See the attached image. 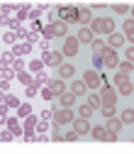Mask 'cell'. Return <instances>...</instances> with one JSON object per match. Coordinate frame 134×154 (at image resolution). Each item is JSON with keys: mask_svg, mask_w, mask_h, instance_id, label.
I'll use <instances>...</instances> for the list:
<instances>
[{"mask_svg": "<svg viewBox=\"0 0 134 154\" xmlns=\"http://www.w3.org/2000/svg\"><path fill=\"white\" fill-rule=\"evenodd\" d=\"M88 27H90L95 34H98V37H107L110 32L117 29V20H112L110 15H100V17H93Z\"/></svg>", "mask_w": 134, "mask_h": 154, "instance_id": "cell-1", "label": "cell"}, {"mask_svg": "<svg viewBox=\"0 0 134 154\" xmlns=\"http://www.w3.org/2000/svg\"><path fill=\"white\" fill-rule=\"evenodd\" d=\"M42 32H44L46 39H59V37L64 39V37L68 34V25H66L64 20H51V25H46Z\"/></svg>", "mask_w": 134, "mask_h": 154, "instance_id": "cell-2", "label": "cell"}, {"mask_svg": "<svg viewBox=\"0 0 134 154\" xmlns=\"http://www.w3.org/2000/svg\"><path fill=\"white\" fill-rule=\"evenodd\" d=\"M78 49H81V42L76 34H66L64 37V44H61V54L68 56V59H73V56H78Z\"/></svg>", "mask_w": 134, "mask_h": 154, "instance_id": "cell-3", "label": "cell"}, {"mask_svg": "<svg viewBox=\"0 0 134 154\" xmlns=\"http://www.w3.org/2000/svg\"><path fill=\"white\" fill-rule=\"evenodd\" d=\"M51 118H54L56 125H71L73 118H76V112H73V108H56L51 112Z\"/></svg>", "mask_w": 134, "mask_h": 154, "instance_id": "cell-4", "label": "cell"}, {"mask_svg": "<svg viewBox=\"0 0 134 154\" xmlns=\"http://www.w3.org/2000/svg\"><path fill=\"white\" fill-rule=\"evenodd\" d=\"M83 81H85L88 91H98V88L103 86V76H100V71L88 69V71H83Z\"/></svg>", "mask_w": 134, "mask_h": 154, "instance_id": "cell-5", "label": "cell"}, {"mask_svg": "<svg viewBox=\"0 0 134 154\" xmlns=\"http://www.w3.org/2000/svg\"><path fill=\"white\" fill-rule=\"evenodd\" d=\"M100 56H103L105 69H117V64H120V49H110V47H105V51H103Z\"/></svg>", "mask_w": 134, "mask_h": 154, "instance_id": "cell-6", "label": "cell"}, {"mask_svg": "<svg viewBox=\"0 0 134 154\" xmlns=\"http://www.w3.org/2000/svg\"><path fill=\"white\" fill-rule=\"evenodd\" d=\"M98 93H100V98H103V105H117V100H120L117 91H115L112 86H100Z\"/></svg>", "mask_w": 134, "mask_h": 154, "instance_id": "cell-7", "label": "cell"}, {"mask_svg": "<svg viewBox=\"0 0 134 154\" xmlns=\"http://www.w3.org/2000/svg\"><path fill=\"white\" fill-rule=\"evenodd\" d=\"M90 137H93V140H98V142H112V140H117L115 134L107 132L105 125H95V127H90Z\"/></svg>", "mask_w": 134, "mask_h": 154, "instance_id": "cell-8", "label": "cell"}, {"mask_svg": "<svg viewBox=\"0 0 134 154\" xmlns=\"http://www.w3.org/2000/svg\"><path fill=\"white\" fill-rule=\"evenodd\" d=\"M105 44L110 47V49H124V44H127V37L122 34V32H110L107 34V39H105Z\"/></svg>", "mask_w": 134, "mask_h": 154, "instance_id": "cell-9", "label": "cell"}, {"mask_svg": "<svg viewBox=\"0 0 134 154\" xmlns=\"http://www.w3.org/2000/svg\"><path fill=\"white\" fill-rule=\"evenodd\" d=\"M59 20H64L66 25L78 22V10L71 8V5H61V8H59Z\"/></svg>", "mask_w": 134, "mask_h": 154, "instance_id": "cell-10", "label": "cell"}, {"mask_svg": "<svg viewBox=\"0 0 134 154\" xmlns=\"http://www.w3.org/2000/svg\"><path fill=\"white\" fill-rule=\"evenodd\" d=\"M71 125H73V130H76V132H78V137H85V134H90V127H93L88 118H73V122H71Z\"/></svg>", "mask_w": 134, "mask_h": 154, "instance_id": "cell-11", "label": "cell"}, {"mask_svg": "<svg viewBox=\"0 0 134 154\" xmlns=\"http://www.w3.org/2000/svg\"><path fill=\"white\" fill-rule=\"evenodd\" d=\"M76 100H78V95H76V93L64 91V93L59 95V103L54 105V110H56V108H73V105H76Z\"/></svg>", "mask_w": 134, "mask_h": 154, "instance_id": "cell-12", "label": "cell"}, {"mask_svg": "<svg viewBox=\"0 0 134 154\" xmlns=\"http://www.w3.org/2000/svg\"><path fill=\"white\" fill-rule=\"evenodd\" d=\"M46 66H59V64H64V54L61 51H44V59H42Z\"/></svg>", "mask_w": 134, "mask_h": 154, "instance_id": "cell-13", "label": "cell"}, {"mask_svg": "<svg viewBox=\"0 0 134 154\" xmlns=\"http://www.w3.org/2000/svg\"><path fill=\"white\" fill-rule=\"evenodd\" d=\"M120 32L127 37V44H134V20H132V17L122 20V27H120Z\"/></svg>", "mask_w": 134, "mask_h": 154, "instance_id": "cell-14", "label": "cell"}, {"mask_svg": "<svg viewBox=\"0 0 134 154\" xmlns=\"http://www.w3.org/2000/svg\"><path fill=\"white\" fill-rule=\"evenodd\" d=\"M56 76H59V79H73V76H76V66L68 64V61H64V64L56 66Z\"/></svg>", "mask_w": 134, "mask_h": 154, "instance_id": "cell-15", "label": "cell"}, {"mask_svg": "<svg viewBox=\"0 0 134 154\" xmlns=\"http://www.w3.org/2000/svg\"><path fill=\"white\" fill-rule=\"evenodd\" d=\"M105 127H107V132H110V134H115V137H117V134L122 132V127H124V125H122V120H120V118H115V115H112V118H107Z\"/></svg>", "mask_w": 134, "mask_h": 154, "instance_id": "cell-16", "label": "cell"}, {"mask_svg": "<svg viewBox=\"0 0 134 154\" xmlns=\"http://www.w3.org/2000/svg\"><path fill=\"white\" fill-rule=\"evenodd\" d=\"M76 37H78V42H81V44H90V42L95 39V32H93L88 25H83V27L78 29V34H76Z\"/></svg>", "mask_w": 134, "mask_h": 154, "instance_id": "cell-17", "label": "cell"}, {"mask_svg": "<svg viewBox=\"0 0 134 154\" xmlns=\"http://www.w3.org/2000/svg\"><path fill=\"white\" fill-rule=\"evenodd\" d=\"M78 10V25H90V20H93V8H85V5H81V8H76Z\"/></svg>", "mask_w": 134, "mask_h": 154, "instance_id": "cell-18", "label": "cell"}, {"mask_svg": "<svg viewBox=\"0 0 134 154\" xmlns=\"http://www.w3.org/2000/svg\"><path fill=\"white\" fill-rule=\"evenodd\" d=\"M132 93H134V83H132L129 79H124V81H120V83H117V95L127 98V95H132Z\"/></svg>", "mask_w": 134, "mask_h": 154, "instance_id": "cell-19", "label": "cell"}, {"mask_svg": "<svg viewBox=\"0 0 134 154\" xmlns=\"http://www.w3.org/2000/svg\"><path fill=\"white\" fill-rule=\"evenodd\" d=\"M49 88H51L54 95H61L64 91H68L66 83H64V79H59V76H56V79H49Z\"/></svg>", "mask_w": 134, "mask_h": 154, "instance_id": "cell-20", "label": "cell"}, {"mask_svg": "<svg viewBox=\"0 0 134 154\" xmlns=\"http://www.w3.org/2000/svg\"><path fill=\"white\" fill-rule=\"evenodd\" d=\"M71 93H76V95H78V98H81V95H85L88 93V86H85V81L83 79H76L73 83H71V88H68Z\"/></svg>", "mask_w": 134, "mask_h": 154, "instance_id": "cell-21", "label": "cell"}, {"mask_svg": "<svg viewBox=\"0 0 134 154\" xmlns=\"http://www.w3.org/2000/svg\"><path fill=\"white\" fill-rule=\"evenodd\" d=\"M120 120H122V125H134V108H124L120 112Z\"/></svg>", "mask_w": 134, "mask_h": 154, "instance_id": "cell-22", "label": "cell"}, {"mask_svg": "<svg viewBox=\"0 0 134 154\" xmlns=\"http://www.w3.org/2000/svg\"><path fill=\"white\" fill-rule=\"evenodd\" d=\"M32 51V42H22V44H12V54L22 56V54H29Z\"/></svg>", "mask_w": 134, "mask_h": 154, "instance_id": "cell-23", "label": "cell"}, {"mask_svg": "<svg viewBox=\"0 0 134 154\" xmlns=\"http://www.w3.org/2000/svg\"><path fill=\"white\" fill-rule=\"evenodd\" d=\"M88 103H90L95 110H98V108L103 105V98H100V93H98V91H88Z\"/></svg>", "mask_w": 134, "mask_h": 154, "instance_id": "cell-24", "label": "cell"}, {"mask_svg": "<svg viewBox=\"0 0 134 154\" xmlns=\"http://www.w3.org/2000/svg\"><path fill=\"white\" fill-rule=\"evenodd\" d=\"M90 47H93V54H103L107 44H105V39H100V37H98V34H95V39L90 42Z\"/></svg>", "mask_w": 134, "mask_h": 154, "instance_id": "cell-25", "label": "cell"}, {"mask_svg": "<svg viewBox=\"0 0 134 154\" xmlns=\"http://www.w3.org/2000/svg\"><path fill=\"white\" fill-rule=\"evenodd\" d=\"M93 112H95V108H93L90 103H83V105H78V115H81V118H93Z\"/></svg>", "mask_w": 134, "mask_h": 154, "instance_id": "cell-26", "label": "cell"}, {"mask_svg": "<svg viewBox=\"0 0 134 154\" xmlns=\"http://www.w3.org/2000/svg\"><path fill=\"white\" fill-rule=\"evenodd\" d=\"M32 115V105L29 103H20L17 105V118H29Z\"/></svg>", "mask_w": 134, "mask_h": 154, "instance_id": "cell-27", "label": "cell"}, {"mask_svg": "<svg viewBox=\"0 0 134 154\" xmlns=\"http://www.w3.org/2000/svg\"><path fill=\"white\" fill-rule=\"evenodd\" d=\"M117 69H120L122 73H132V71H134V64H132V61H127V59H120Z\"/></svg>", "mask_w": 134, "mask_h": 154, "instance_id": "cell-28", "label": "cell"}, {"mask_svg": "<svg viewBox=\"0 0 134 154\" xmlns=\"http://www.w3.org/2000/svg\"><path fill=\"white\" fill-rule=\"evenodd\" d=\"M17 79H20V83H25V86H32V76L27 71H17Z\"/></svg>", "mask_w": 134, "mask_h": 154, "instance_id": "cell-29", "label": "cell"}, {"mask_svg": "<svg viewBox=\"0 0 134 154\" xmlns=\"http://www.w3.org/2000/svg\"><path fill=\"white\" fill-rule=\"evenodd\" d=\"M124 59L134 64V44H124Z\"/></svg>", "mask_w": 134, "mask_h": 154, "instance_id": "cell-30", "label": "cell"}, {"mask_svg": "<svg viewBox=\"0 0 134 154\" xmlns=\"http://www.w3.org/2000/svg\"><path fill=\"white\" fill-rule=\"evenodd\" d=\"M93 66H95V71H103V69H105L103 56H100V54H93Z\"/></svg>", "mask_w": 134, "mask_h": 154, "instance_id": "cell-31", "label": "cell"}, {"mask_svg": "<svg viewBox=\"0 0 134 154\" xmlns=\"http://www.w3.org/2000/svg\"><path fill=\"white\" fill-rule=\"evenodd\" d=\"M46 81H49V79H46V76H44V73L39 71V73H37V76H34V83H32V86H37V88H42V86H44Z\"/></svg>", "mask_w": 134, "mask_h": 154, "instance_id": "cell-32", "label": "cell"}, {"mask_svg": "<svg viewBox=\"0 0 134 154\" xmlns=\"http://www.w3.org/2000/svg\"><path fill=\"white\" fill-rule=\"evenodd\" d=\"M112 10L117 12V15H129V5H124V3H117V5H112Z\"/></svg>", "mask_w": 134, "mask_h": 154, "instance_id": "cell-33", "label": "cell"}, {"mask_svg": "<svg viewBox=\"0 0 134 154\" xmlns=\"http://www.w3.org/2000/svg\"><path fill=\"white\" fill-rule=\"evenodd\" d=\"M100 112L105 115V118H112V115L117 112V110H115V105H100Z\"/></svg>", "mask_w": 134, "mask_h": 154, "instance_id": "cell-34", "label": "cell"}, {"mask_svg": "<svg viewBox=\"0 0 134 154\" xmlns=\"http://www.w3.org/2000/svg\"><path fill=\"white\" fill-rule=\"evenodd\" d=\"M5 103L10 108H17V105H20V98H17V95H5Z\"/></svg>", "mask_w": 134, "mask_h": 154, "instance_id": "cell-35", "label": "cell"}, {"mask_svg": "<svg viewBox=\"0 0 134 154\" xmlns=\"http://www.w3.org/2000/svg\"><path fill=\"white\" fill-rule=\"evenodd\" d=\"M42 98H44V100H54V93H51L49 86H42Z\"/></svg>", "mask_w": 134, "mask_h": 154, "instance_id": "cell-36", "label": "cell"}, {"mask_svg": "<svg viewBox=\"0 0 134 154\" xmlns=\"http://www.w3.org/2000/svg\"><path fill=\"white\" fill-rule=\"evenodd\" d=\"M61 140H66V142H73V140H78V132H66V134H61Z\"/></svg>", "mask_w": 134, "mask_h": 154, "instance_id": "cell-37", "label": "cell"}, {"mask_svg": "<svg viewBox=\"0 0 134 154\" xmlns=\"http://www.w3.org/2000/svg\"><path fill=\"white\" fill-rule=\"evenodd\" d=\"M42 66H44V61H39V59H34V61L29 64V69H32V71H42Z\"/></svg>", "mask_w": 134, "mask_h": 154, "instance_id": "cell-38", "label": "cell"}, {"mask_svg": "<svg viewBox=\"0 0 134 154\" xmlns=\"http://www.w3.org/2000/svg\"><path fill=\"white\" fill-rule=\"evenodd\" d=\"M129 15H132V20H134V8H129Z\"/></svg>", "mask_w": 134, "mask_h": 154, "instance_id": "cell-39", "label": "cell"}, {"mask_svg": "<svg viewBox=\"0 0 134 154\" xmlns=\"http://www.w3.org/2000/svg\"><path fill=\"white\" fill-rule=\"evenodd\" d=\"M0 103H5V95H3V93H0Z\"/></svg>", "mask_w": 134, "mask_h": 154, "instance_id": "cell-40", "label": "cell"}]
</instances>
